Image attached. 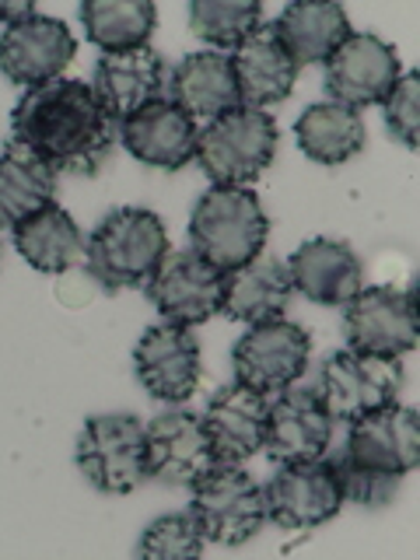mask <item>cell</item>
I'll return each mask as SVG.
<instances>
[{
	"label": "cell",
	"mask_w": 420,
	"mask_h": 560,
	"mask_svg": "<svg viewBox=\"0 0 420 560\" xmlns=\"http://www.w3.org/2000/svg\"><path fill=\"white\" fill-rule=\"evenodd\" d=\"M172 253L165 221L148 207H116L88 235L84 262L102 288H148L154 270Z\"/></svg>",
	"instance_id": "2"
},
{
	"label": "cell",
	"mask_w": 420,
	"mask_h": 560,
	"mask_svg": "<svg viewBox=\"0 0 420 560\" xmlns=\"http://www.w3.org/2000/svg\"><path fill=\"white\" fill-rule=\"evenodd\" d=\"M326 92L329 102L364 113L382 105L393 84L402 78V63L393 43H385L375 32H350L347 39L329 52Z\"/></svg>",
	"instance_id": "11"
},
{
	"label": "cell",
	"mask_w": 420,
	"mask_h": 560,
	"mask_svg": "<svg viewBox=\"0 0 420 560\" xmlns=\"http://www.w3.org/2000/svg\"><path fill=\"white\" fill-rule=\"evenodd\" d=\"M197 137H200V122L186 116L172 98L151 102L140 113L119 122V144L140 165L165 168V172L197 162Z\"/></svg>",
	"instance_id": "19"
},
{
	"label": "cell",
	"mask_w": 420,
	"mask_h": 560,
	"mask_svg": "<svg viewBox=\"0 0 420 560\" xmlns=\"http://www.w3.org/2000/svg\"><path fill=\"white\" fill-rule=\"evenodd\" d=\"M88 84L95 88V95L109 109V116L122 122L127 116L144 109V105L168 98V67L154 46L102 52Z\"/></svg>",
	"instance_id": "20"
},
{
	"label": "cell",
	"mask_w": 420,
	"mask_h": 560,
	"mask_svg": "<svg viewBox=\"0 0 420 560\" xmlns=\"http://www.w3.org/2000/svg\"><path fill=\"white\" fill-rule=\"evenodd\" d=\"M277 119L253 105L224 113L200 127L197 165L210 186H245L249 189L277 154Z\"/></svg>",
	"instance_id": "4"
},
{
	"label": "cell",
	"mask_w": 420,
	"mask_h": 560,
	"mask_svg": "<svg viewBox=\"0 0 420 560\" xmlns=\"http://www.w3.org/2000/svg\"><path fill=\"white\" fill-rule=\"evenodd\" d=\"M81 477L98 494L122 498L148 480V442L144 424L133 413H95L84 420L74 445Z\"/></svg>",
	"instance_id": "5"
},
{
	"label": "cell",
	"mask_w": 420,
	"mask_h": 560,
	"mask_svg": "<svg viewBox=\"0 0 420 560\" xmlns=\"http://www.w3.org/2000/svg\"><path fill=\"white\" fill-rule=\"evenodd\" d=\"M340 472V490H343V504H361V508H385L393 504V498L399 494L402 477H393V472H375V469H361L350 466L343 459H332Z\"/></svg>",
	"instance_id": "33"
},
{
	"label": "cell",
	"mask_w": 420,
	"mask_h": 560,
	"mask_svg": "<svg viewBox=\"0 0 420 560\" xmlns=\"http://www.w3.org/2000/svg\"><path fill=\"white\" fill-rule=\"evenodd\" d=\"M312 358V337L291 319H270L245 329L232 350L235 382L245 389L277 396L305 375Z\"/></svg>",
	"instance_id": "9"
},
{
	"label": "cell",
	"mask_w": 420,
	"mask_h": 560,
	"mask_svg": "<svg viewBox=\"0 0 420 560\" xmlns=\"http://www.w3.org/2000/svg\"><path fill=\"white\" fill-rule=\"evenodd\" d=\"M232 67H235L242 105H253V109L262 113L270 105H280L294 92L298 70H302L270 25H259L249 39L232 49Z\"/></svg>",
	"instance_id": "24"
},
{
	"label": "cell",
	"mask_w": 420,
	"mask_h": 560,
	"mask_svg": "<svg viewBox=\"0 0 420 560\" xmlns=\"http://www.w3.org/2000/svg\"><path fill=\"white\" fill-rule=\"evenodd\" d=\"M288 273L298 294L323 308H343L364 288V262L343 238L315 235L288 256Z\"/></svg>",
	"instance_id": "18"
},
{
	"label": "cell",
	"mask_w": 420,
	"mask_h": 560,
	"mask_svg": "<svg viewBox=\"0 0 420 560\" xmlns=\"http://www.w3.org/2000/svg\"><path fill=\"white\" fill-rule=\"evenodd\" d=\"M262 501H267V522H273L277 529H319L329 518H337L343 508L337 463L323 455V459L312 463L280 466L270 483L262 487Z\"/></svg>",
	"instance_id": "10"
},
{
	"label": "cell",
	"mask_w": 420,
	"mask_h": 560,
	"mask_svg": "<svg viewBox=\"0 0 420 560\" xmlns=\"http://www.w3.org/2000/svg\"><path fill=\"white\" fill-rule=\"evenodd\" d=\"M189 515L197 518L207 542L242 547L267 525L262 483H256L245 466L214 463L197 483H189Z\"/></svg>",
	"instance_id": "6"
},
{
	"label": "cell",
	"mask_w": 420,
	"mask_h": 560,
	"mask_svg": "<svg viewBox=\"0 0 420 560\" xmlns=\"http://www.w3.org/2000/svg\"><path fill=\"white\" fill-rule=\"evenodd\" d=\"M270 218L245 186H210L189 214V249L221 273L238 270L267 249Z\"/></svg>",
	"instance_id": "3"
},
{
	"label": "cell",
	"mask_w": 420,
	"mask_h": 560,
	"mask_svg": "<svg viewBox=\"0 0 420 560\" xmlns=\"http://www.w3.org/2000/svg\"><path fill=\"white\" fill-rule=\"evenodd\" d=\"M267 410L270 396L245 389L238 382L224 385V389L210 396L200 420L207 428L210 448H214V459L245 466L256 452H262V442H267Z\"/></svg>",
	"instance_id": "21"
},
{
	"label": "cell",
	"mask_w": 420,
	"mask_h": 560,
	"mask_svg": "<svg viewBox=\"0 0 420 560\" xmlns=\"http://www.w3.org/2000/svg\"><path fill=\"white\" fill-rule=\"evenodd\" d=\"M81 25L88 43L102 52H127L151 46L158 8L151 0H84Z\"/></svg>",
	"instance_id": "29"
},
{
	"label": "cell",
	"mask_w": 420,
	"mask_h": 560,
	"mask_svg": "<svg viewBox=\"0 0 420 560\" xmlns=\"http://www.w3.org/2000/svg\"><path fill=\"white\" fill-rule=\"evenodd\" d=\"M144 291L165 323L197 329L221 312L224 273L218 267H210L200 253L172 249L148 280Z\"/></svg>",
	"instance_id": "14"
},
{
	"label": "cell",
	"mask_w": 420,
	"mask_h": 560,
	"mask_svg": "<svg viewBox=\"0 0 420 560\" xmlns=\"http://www.w3.org/2000/svg\"><path fill=\"white\" fill-rule=\"evenodd\" d=\"M28 14H35V8H32V0H28V4H25V0H22V4H0V25H18V22H25V18Z\"/></svg>",
	"instance_id": "34"
},
{
	"label": "cell",
	"mask_w": 420,
	"mask_h": 560,
	"mask_svg": "<svg viewBox=\"0 0 420 560\" xmlns=\"http://www.w3.org/2000/svg\"><path fill=\"white\" fill-rule=\"evenodd\" d=\"M14 249L32 270L60 277L67 270H74L78 262H84V232L81 224L67 214L60 203H49L43 210H35L25 221H18L11 228Z\"/></svg>",
	"instance_id": "25"
},
{
	"label": "cell",
	"mask_w": 420,
	"mask_h": 560,
	"mask_svg": "<svg viewBox=\"0 0 420 560\" xmlns=\"http://www.w3.org/2000/svg\"><path fill=\"white\" fill-rule=\"evenodd\" d=\"M148 442V480L168 487H189L214 466V448L200 413H189L183 407L165 410L144 424Z\"/></svg>",
	"instance_id": "17"
},
{
	"label": "cell",
	"mask_w": 420,
	"mask_h": 560,
	"mask_svg": "<svg viewBox=\"0 0 420 560\" xmlns=\"http://www.w3.org/2000/svg\"><path fill=\"white\" fill-rule=\"evenodd\" d=\"M337 459L375 469V472H393V477H407L420 463V417L407 402H389L372 413H361L358 420L347 424V442Z\"/></svg>",
	"instance_id": "13"
},
{
	"label": "cell",
	"mask_w": 420,
	"mask_h": 560,
	"mask_svg": "<svg viewBox=\"0 0 420 560\" xmlns=\"http://www.w3.org/2000/svg\"><path fill=\"white\" fill-rule=\"evenodd\" d=\"M332 428H337V420L323 407L315 385L294 382L284 393L270 396L262 452H267L277 466L323 459L332 442Z\"/></svg>",
	"instance_id": "16"
},
{
	"label": "cell",
	"mask_w": 420,
	"mask_h": 560,
	"mask_svg": "<svg viewBox=\"0 0 420 560\" xmlns=\"http://www.w3.org/2000/svg\"><path fill=\"white\" fill-rule=\"evenodd\" d=\"M60 172L32 148L8 140L0 148V228H14L35 210L57 203Z\"/></svg>",
	"instance_id": "26"
},
{
	"label": "cell",
	"mask_w": 420,
	"mask_h": 560,
	"mask_svg": "<svg viewBox=\"0 0 420 560\" xmlns=\"http://www.w3.org/2000/svg\"><path fill=\"white\" fill-rule=\"evenodd\" d=\"M385 113V127H389L393 140H399L407 151H417V130H420V78L413 70H407L393 92L382 102Z\"/></svg>",
	"instance_id": "32"
},
{
	"label": "cell",
	"mask_w": 420,
	"mask_h": 560,
	"mask_svg": "<svg viewBox=\"0 0 420 560\" xmlns=\"http://www.w3.org/2000/svg\"><path fill=\"white\" fill-rule=\"evenodd\" d=\"M291 294H294V284L288 273V259L259 253L256 259L242 262L238 270L224 273L221 312L228 319L245 323V326L284 319Z\"/></svg>",
	"instance_id": "23"
},
{
	"label": "cell",
	"mask_w": 420,
	"mask_h": 560,
	"mask_svg": "<svg viewBox=\"0 0 420 560\" xmlns=\"http://www.w3.org/2000/svg\"><path fill=\"white\" fill-rule=\"evenodd\" d=\"M203 533L189 512H172L154 518L137 542V553L148 560H189L203 553Z\"/></svg>",
	"instance_id": "31"
},
{
	"label": "cell",
	"mask_w": 420,
	"mask_h": 560,
	"mask_svg": "<svg viewBox=\"0 0 420 560\" xmlns=\"http://www.w3.org/2000/svg\"><path fill=\"white\" fill-rule=\"evenodd\" d=\"M78 52V39L67 22L52 14H28L25 22L0 32V74L18 88H35L63 78Z\"/></svg>",
	"instance_id": "15"
},
{
	"label": "cell",
	"mask_w": 420,
	"mask_h": 560,
	"mask_svg": "<svg viewBox=\"0 0 420 560\" xmlns=\"http://www.w3.org/2000/svg\"><path fill=\"white\" fill-rule=\"evenodd\" d=\"M298 148L315 165H343L364 151V116L337 102H315L294 122Z\"/></svg>",
	"instance_id": "28"
},
{
	"label": "cell",
	"mask_w": 420,
	"mask_h": 560,
	"mask_svg": "<svg viewBox=\"0 0 420 560\" xmlns=\"http://www.w3.org/2000/svg\"><path fill=\"white\" fill-rule=\"evenodd\" d=\"M343 337L350 350L375 358H407L417 347L420 319L413 291L364 284L343 305Z\"/></svg>",
	"instance_id": "8"
},
{
	"label": "cell",
	"mask_w": 420,
	"mask_h": 560,
	"mask_svg": "<svg viewBox=\"0 0 420 560\" xmlns=\"http://www.w3.org/2000/svg\"><path fill=\"white\" fill-rule=\"evenodd\" d=\"M168 98L197 122H210L242 105L232 52L197 49L168 70Z\"/></svg>",
	"instance_id": "22"
},
{
	"label": "cell",
	"mask_w": 420,
	"mask_h": 560,
	"mask_svg": "<svg viewBox=\"0 0 420 560\" xmlns=\"http://www.w3.org/2000/svg\"><path fill=\"white\" fill-rule=\"evenodd\" d=\"M270 28L277 32V39L284 43L298 67L326 63L329 52L354 32L340 4H315V0H294L277 14Z\"/></svg>",
	"instance_id": "27"
},
{
	"label": "cell",
	"mask_w": 420,
	"mask_h": 560,
	"mask_svg": "<svg viewBox=\"0 0 420 560\" xmlns=\"http://www.w3.org/2000/svg\"><path fill=\"white\" fill-rule=\"evenodd\" d=\"M11 140L32 148L57 172L95 175L119 144V122L81 78L35 84L11 109Z\"/></svg>",
	"instance_id": "1"
},
{
	"label": "cell",
	"mask_w": 420,
	"mask_h": 560,
	"mask_svg": "<svg viewBox=\"0 0 420 560\" xmlns=\"http://www.w3.org/2000/svg\"><path fill=\"white\" fill-rule=\"evenodd\" d=\"M133 372L144 393L179 407L200 389V340L189 326L158 319L133 343Z\"/></svg>",
	"instance_id": "12"
},
{
	"label": "cell",
	"mask_w": 420,
	"mask_h": 560,
	"mask_svg": "<svg viewBox=\"0 0 420 560\" xmlns=\"http://www.w3.org/2000/svg\"><path fill=\"white\" fill-rule=\"evenodd\" d=\"M402 385H407L402 358H375L347 347L323 361L315 393L337 424H350L361 413L396 402Z\"/></svg>",
	"instance_id": "7"
},
{
	"label": "cell",
	"mask_w": 420,
	"mask_h": 560,
	"mask_svg": "<svg viewBox=\"0 0 420 560\" xmlns=\"http://www.w3.org/2000/svg\"><path fill=\"white\" fill-rule=\"evenodd\" d=\"M189 25L210 49L232 52L262 25V8L253 0H197L189 8Z\"/></svg>",
	"instance_id": "30"
}]
</instances>
